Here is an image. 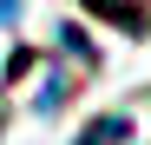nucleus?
Here are the masks:
<instances>
[{
  "instance_id": "obj_1",
  "label": "nucleus",
  "mask_w": 151,
  "mask_h": 145,
  "mask_svg": "<svg viewBox=\"0 0 151 145\" xmlns=\"http://www.w3.org/2000/svg\"><path fill=\"white\" fill-rule=\"evenodd\" d=\"M125 138H132V119H118V112H112V119H99V125H86L79 145H125Z\"/></svg>"
}]
</instances>
